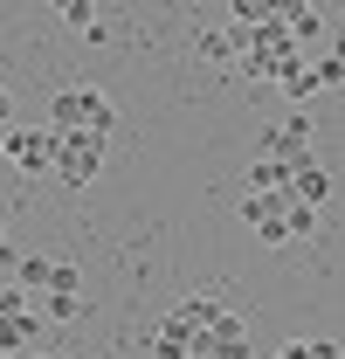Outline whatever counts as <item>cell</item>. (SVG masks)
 <instances>
[{
  "label": "cell",
  "mask_w": 345,
  "mask_h": 359,
  "mask_svg": "<svg viewBox=\"0 0 345 359\" xmlns=\"http://www.w3.org/2000/svg\"><path fill=\"white\" fill-rule=\"evenodd\" d=\"M35 311H42L48 325H76V318H83V297H76V290H48Z\"/></svg>",
  "instance_id": "9c48e42d"
},
{
  "label": "cell",
  "mask_w": 345,
  "mask_h": 359,
  "mask_svg": "<svg viewBox=\"0 0 345 359\" xmlns=\"http://www.w3.org/2000/svg\"><path fill=\"white\" fill-rule=\"evenodd\" d=\"M0 152H7V159H14V166H21V173H48V166H55V132H35V125H7V132H0Z\"/></svg>",
  "instance_id": "277c9868"
},
{
  "label": "cell",
  "mask_w": 345,
  "mask_h": 359,
  "mask_svg": "<svg viewBox=\"0 0 345 359\" xmlns=\"http://www.w3.org/2000/svg\"><path fill=\"white\" fill-rule=\"evenodd\" d=\"M311 111H290L283 125H269V132L256 138V159H276V166H304L311 159Z\"/></svg>",
  "instance_id": "3957f363"
},
{
  "label": "cell",
  "mask_w": 345,
  "mask_h": 359,
  "mask_svg": "<svg viewBox=\"0 0 345 359\" xmlns=\"http://www.w3.org/2000/svg\"><path fill=\"white\" fill-rule=\"evenodd\" d=\"M290 187V166H276V159H249V194H283Z\"/></svg>",
  "instance_id": "30bf717a"
},
{
  "label": "cell",
  "mask_w": 345,
  "mask_h": 359,
  "mask_svg": "<svg viewBox=\"0 0 345 359\" xmlns=\"http://www.w3.org/2000/svg\"><path fill=\"white\" fill-rule=\"evenodd\" d=\"M14 125V97H7V83H0V132Z\"/></svg>",
  "instance_id": "5bb4252c"
},
{
  "label": "cell",
  "mask_w": 345,
  "mask_h": 359,
  "mask_svg": "<svg viewBox=\"0 0 345 359\" xmlns=\"http://www.w3.org/2000/svg\"><path fill=\"white\" fill-rule=\"evenodd\" d=\"M104 145H111V138H83V132H55V166H48V173L62 180V187H90V180L104 173Z\"/></svg>",
  "instance_id": "7a4b0ae2"
},
{
  "label": "cell",
  "mask_w": 345,
  "mask_h": 359,
  "mask_svg": "<svg viewBox=\"0 0 345 359\" xmlns=\"http://www.w3.org/2000/svg\"><path fill=\"white\" fill-rule=\"evenodd\" d=\"M304 359H345V353L332 346V339H304Z\"/></svg>",
  "instance_id": "4fadbf2b"
},
{
  "label": "cell",
  "mask_w": 345,
  "mask_h": 359,
  "mask_svg": "<svg viewBox=\"0 0 345 359\" xmlns=\"http://www.w3.org/2000/svg\"><path fill=\"white\" fill-rule=\"evenodd\" d=\"M332 62H339V76H345V35H332V48H325Z\"/></svg>",
  "instance_id": "9a60e30c"
},
{
  "label": "cell",
  "mask_w": 345,
  "mask_h": 359,
  "mask_svg": "<svg viewBox=\"0 0 345 359\" xmlns=\"http://www.w3.org/2000/svg\"><path fill=\"white\" fill-rule=\"evenodd\" d=\"M283 215H290V194H242V222L256 228L262 249H290V235H283Z\"/></svg>",
  "instance_id": "5b68a950"
},
{
  "label": "cell",
  "mask_w": 345,
  "mask_h": 359,
  "mask_svg": "<svg viewBox=\"0 0 345 359\" xmlns=\"http://www.w3.org/2000/svg\"><path fill=\"white\" fill-rule=\"evenodd\" d=\"M62 21H69V28H76V35H90V28H97V21H104V14H97V7H90V0H62Z\"/></svg>",
  "instance_id": "7c38bea8"
},
{
  "label": "cell",
  "mask_w": 345,
  "mask_h": 359,
  "mask_svg": "<svg viewBox=\"0 0 345 359\" xmlns=\"http://www.w3.org/2000/svg\"><path fill=\"white\" fill-rule=\"evenodd\" d=\"M28 359H55V353H28Z\"/></svg>",
  "instance_id": "2e32d148"
},
{
  "label": "cell",
  "mask_w": 345,
  "mask_h": 359,
  "mask_svg": "<svg viewBox=\"0 0 345 359\" xmlns=\"http://www.w3.org/2000/svg\"><path fill=\"white\" fill-rule=\"evenodd\" d=\"M297 208H325L332 201V173L318 166V159H304V166H290V187H283Z\"/></svg>",
  "instance_id": "52a82bcc"
},
{
  "label": "cell",
  "mask_w": 345,
  "mask_h": 359,
  "mask_svg": "<svg viewBox=\"0 0 345 359\" xmlns=\"http://www.w3.org/2000/svg\"><path fill=\"white\" fill-rule=\"evenodd\" d=\"M283 235H290V242L318 235V208H297V201H290V215H283Z\"/></svg>",
  "instance_id": "8fae6325"
},
{
  "label": "cell",
  "mask_w": 345,
  "mask_h": 359,
  "mask_svg": "<svg viewBox=\"0 0 345 359\" xmlns=\"http://www.w3.org/2000/svg\"><path fill=\"white\" fill-rule=\"evenodd\" d=\"M48 283H55V263L48 256H14V290L21 297H48Z\"/></svg>",
  "instance_id": "ba28073f"
},
{
  "label": "cell",
  "mask_w": 345,
  "mask_h": 359,
  "mask_svg": "<svg viewBox=\"0 0 345 359\" xmlns=\"http://www.w3.org/2000/svg\"><path fill=\"white\" fill-rule=\"evenodd\" d=\"M332 83H345L339 76V62H332V55H304L297 69H290V76H283V97H290V104H311V97H318V90H332Z\"/></svg>",
  "instance_id": "8992f818"
},
{
  "label": "cell",
  "mask_w": 345,
  "mask_h": 359,
  "mask_svg": "<svg viewBox=\"0 0 345 359\" xmlns=\"http://www.w3.org/2000/svg\"><path fill=\"white\" fill-rule=\"evenodd\" d=\"M111 125H118V111H111V97L97 83H69L55 90V104H48V132H83V138H111Z\"/></svg>",
  "instance_id": "6da1fadb"
}]
</instances>
